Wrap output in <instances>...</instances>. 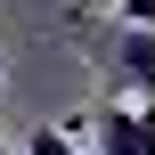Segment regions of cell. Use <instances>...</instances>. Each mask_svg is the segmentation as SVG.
<instances>
[{
    "mask_svg": "<svg viewBox=\"0 0 155 155\" xmlns=\"http://www.w3.org/2000/svg\"><path fill=\"white\" fill-rule=\"evenodd\" d=\"M65 139H90V155H139V106H123V98H98L90 114H74V123H57Z\"/></svg>",
    "mask_w": 155,
    "mask_h": 155,
    "instance_id": "cell-1",
    "label": "cell"
},
{
    "mask_svg": "<svg viewBox=\"0 0 155 155\" xmlns=\"http://www.w3.org/2000/svg\"><path fill=\"white\" fill-rule=\"evenodd\" d=\"M106 74H114L123 98H147V106H155V25H147V33H123V25H114V41H106Z\"/></svg>",
    "mask_w": 155,
    "mask_h": 155,
    "instance_id": "cell-2",
    "label": "cell"
},
{
    "mask_svg": "<svg viewBox=\"0 0 155 155\" xmlns=\"http://www.w3.org/2000/svg\"><path fill=\"white\" fill-rule=\"evenodd\" d=\"M25 155H82V147H74L57 123H33V131H25Z\"/></svg>",
    "mask_w": 155,
    "mask_h": 155,
    "instance_id": "cell-3",
    "label": "cell"
},
{
    "mask_svg": "<svg viewBox=\"0 0 155 155\" xmlns=\"http://www.w3.org/2000/svg\"><path fill=\"white\" fill-rule=\"evenodd\" d=\"M0 155H8V139H0Z\"/></svg>",
    "mask_w": 155,
    "mask_h": 155,
    "instance_id": "cell-4",
    "label": "cell"
}]
</instances>
